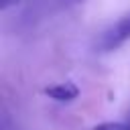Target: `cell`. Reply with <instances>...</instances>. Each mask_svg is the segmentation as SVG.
<instances>
[{
  "label": "cell",
  "instance_id": "1",
  "mask_svg": "<svg viewBox=\"0 0 130 130\" xmlns=\"http://www.w3.org/2000/svg\"><path fill=\"white\" fill-rule=\"evenodd\" d=\"M128 41H130V10L120 14L114 22H110L95 37L93 49L98 53H112V51L120 49L122 45H126Z\"/></svg>",
  "mask_w": 130,
  "mask_h": 130
},
{
  "label": "cell",
  "instance_id": "2",
  "mask_svg": "<svg viewBox=\"0 0 130 130\" xmlns=\"http://www.w3.org/2000/svg\"><path fill=\"white\" fill-rule=\"evenodd\" d=\"M45 95L51 98L53 102L69 104V102H73L75 98H79V87H77V83H73V81H59V83H53V85L45 87Z\"/></svg>",
  "mask_w": 130,
  "mask_h": 130
},
{
  "label": "cell",
  "instance_id": "3",
  "mask_svg": "<svg viewBox=\"0 0 130 130\" xmlns=\"http://www.w3.org/2000/svg\"><path fill=\"white\" fill-rule=\"evenodd\" d=\"M91 130H130V124L124 122H102L98 126H93Z\"/></svg>",
  "mask_w": 130,
  "mask_h": 130
},
{
  "label": "cell",
  "instance_id": "4",
  "mask_svg": "<svg viewBox=\"0 0 130 130\" xmlns=\"http://www.w3.org/2000/svg\"><path fill=\"white\" fill-rule=\"evenodd\" d=\"M20 2H24V0H0V8H2V10H6V8L16 6V4H20Z\"/></svg>",
  "mask_w": 130,
  "mask_h": 130
},
{
  "label": "cell",
  "instance_id": "5",
  "mask_svg": "<svg viewBox=\"0 0 130 130\" xmlns=\"http://www.w3.org/2000/svg\"><path fill=\"white\" fill-rule=\"evenodd\" d=\"M61 4H65V6H71V4H77V2H81V0H59Z\"/></svg>",
  "mask_w": 130,
  "mask_h": 130
},
{
  "label": "cell",
  "instance_id": "6",
  "mask_svg": "<svg viewBox=\"0 0 130 130\" xmlns=\"http://www.w3.org/2000/svg\"><path fill=\"white\" fill-rule=\"evenodd\" d=\"M126 122H128V124H130V112H128V116H126Z\"/></svg>",
  "mask_w": 130,
  "mask_h": 130
}]
</instances>
